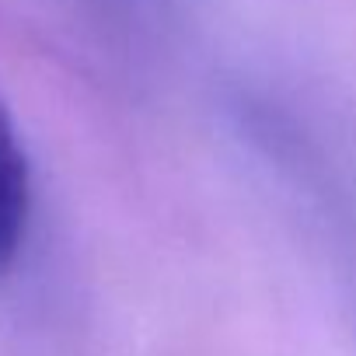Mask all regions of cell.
I'll use <instances>...</instances> for the list:
<instances>
[{
  "instance_id": "6da1fadb",
  "label": "cell",
  "mask_w": 356,
  "mask_h": 356,
  "mask_svg": "<svg viewBox=\"0 0 356 356\" xmlns=\"http://www.w3.org/2000/svg\"><path fill=\"white\" fill-rule=\"evenodd\" d=\"M29 164L22 147L15 143L8 122L0 119V269L11 266L22 248L25 224H29Z\"/></svg>"
}]
</instances>
